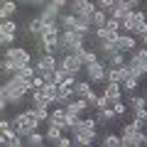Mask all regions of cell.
Returning <instances> with one entry per match:
<instances>
[{"mask_svg": "<svg viewBox=\"0 0 147 147\" xmlns=\"http://www.w3.org/2000/svg\"><path fill=\"white\" fill-rule=\"evenodd\" d=\"M0 32H7V34H17V22L12 17L7 20H0Z\"/></svg>", "mask_w": 147, "mask_h": 147, "instance_id": "obj_28", "label": "cell"}, {"mask_svg": "<svg viewBox=\"0 0 147 147\" xmlns=\"http://www.w3.org/2000/svg\"><path fill=\"white\" fill-rule=\"evenodd\" d=\"M105 20H108V15H105L103 10H98V7H96V12L91 15V27H93V30H96V27H103Z\"/></svg>", "mask_w": 147, "mask_h": 147, "instance_id": "obj_27", "label": "cell"}, {"mask_svg": "<svg viewBox=\"0 0 147 147\" xmlns=\"http://www.w3.org/2000/svg\"><path fill=\"white\" fill-rule=\"evenodd\" d=\"M34 64H22V66H17V71L12 74V76H17V79H25V81H32V76H34Z\"/></svg>", "mask_w": 147, "mask_h": 147, "instance_id": "obj_20", "label": "cell"}, {"mask_svg": "<svg viewBox=\"0 0 147 147\" xmlns=\"http://www.w3.org/2000/svg\"><path fill=\"white\" fill-rule=\"evenodd\" d=\"M110 108L115 110V115H118V118H123V115H125V113H127V103H125V100H123V98L113 100V103H110Z\"/></svg>", "mask_w": 147, "mask_h": 147, "instance_id": "obj_33", "label": "cell"}, {"mask_svg": "<svg viewBox=\"0 0 147 147\" xmlns=\"http://www.w3.org/2000/svg\"><path fill=\"white\" fill-rule=\"evenodd\" d=\"M44 3H47V0H30V5H32V7H42Z\"/></svg>", "mask_w": 147, "mask_h": 147, "instance_id": "obj_40", "label": "cell"}, {"mask_svg": "<svg viewBox=\"0 0 147 147\" xmlns=\"http://www.w3.org/2000/svg\"><path fill=\"white\" fill-rule=\"evenodd\" d=\"M15 12H17L15 0H3V3H0V20H7V17H12Z\"/></svg>", "mask_w": 147, "mask_h": 147, "instance_id": "obj_18", "label": "cell"}, {"mask_svg": "<svg viewBox=\"0 0 147 147\" xmlns=\"http://www.w3.org/2000/svg\"><path fill=\"white\" fill-rule=\"evenodd\" d=\"M115 47H118V52L130 54V52H135V49H137V37L135 34H127V32H120L118 39H115Z\"/></svg>", "mask_w": 147, "mask_h": 147, "instance_id": "obj_6", "label": "cell"}, {"mask_svg": "<svg viewBox=\"0 0 147 147\" xmlns=\"http://www.w3.org/2000/svg\"><path fill=\"white\" fill-rule=\"evenodd\" d=\"M145 145H147V140H145Z\"/></svg>", "mask_w": 147, "mask_h": 147, "instance_id": "obj_47", "label": "cell"}, {"mask_svg": "<svg viewBox=\"0 0 147 147\" xmlns=\"http://www.w3.org/2000/svg\"><path fill=\"white\" fill-rule=\"evenodd\" d=\"M17 66H20L17 61H12V59L3 57V74H5V76H12V74L17 71Z\"/></svg>", "mask_w": 147, "mask_h": 147, "instance_id": "obj_32", "label": "cell"}, {"mask_svg": "<svg viewBox=\"0 0 147 147\" xmlns=\"http://www.w3.org/2000/svg\"><path fill=\"white\" fill-rule=\"evenodd\" d=\"M64 135V130L59 125H47V132H44V137H47V142L49 145H57V140Z\"/></svg>", "mask_w": 147, "mask_h": 147, "instance_id": "obj_21", "label": "cell"}, {"mask_svg": "<svg viewBox=\"0 0 147 147\" xmlns=\"http://www.w3.org/2000/svg\"><path fill=\"white\" fill-rule=\"evenodd\" d=\"M93 12H96V3H93V0H88V3H86V5L76 12V17H81V20H88V22H91V15H93Z\"/></svg>", "mask_w": 147, "mask_h": 147, "instance_id": "obj_25", "label": "cell"}, {"mask_svg": "<svg viewBox=\"0 0 147 147\" xmlns=\"http://www.w3.org/2000/svg\"><path fill=\"white\" fill-rule=\"evenodd\" d=\"M125 59H127V54H123V52H113L108 59H105V66H125Z\"/></svg>", "mask_w": 147, "mask_h": 147, "instance_id": "obj_22", "label": "cell"}, {"mask_svg": "<svg viewBox=\"0 0 147 147\" xmlns=\"http://www.w3.org/2000/svg\"><path fill=\"white\" fill-rule=\"evenodd\" d=\"M132 113V120L140 123L142 130H147V108H137V110H130Z\"/></svg>", "mask_w": 147, "mask_h": 147, "instance_id": "obj_26", "label": "cell"}, {"mask_svg": "<svg viewBox=\"0 0 147 147\" xmlns=\"http://www.w3.org/2000/svg\"><path fill=\"white\" fill-rule=\"evenodd\" d=\"M12 130L17 132V135L22 137V140H25L27 135H30L32 130H37V127L42 125V123L37 120V113H34V108H30V110H20V113H17L15 118H12Z\"/></svg>", "mask_w": 147, "mask_h": 147, "instance_id": "obj_2", "label": "cell"}, {"mask_svg": "<svg viewBox=\"0 0 147 147\" xmlns=\"http://www.w3.org/2000/svg\"><path fill=\"white\" fill-rule=\"evenodd\" d=\"M52 3H57L59 7H66V5H69V0H52Z\"/></svg>", "mask_w": 147, "mask_h": 147, "instance_id": "obj_42", "label": "cell"}, {"mask_svg": "<svg viewBox=\"0 0 147 147\" xmlns=\"http://www.w3.org/2000/svg\"><path fill=\"white\" fill-rule=\"evenodd\" d=\"M71 88H74V96H76V98H86V96L93 91V84H91L88 79H86V81H74Z\"/></svg>", "mask_w": 147, "mask_h": 147, "instance_id": "obj_16", "label": "cell"}, {"mask_svg": "<svg viewBox=\"0 0 147 147\" xmlns=\"http://www.w3.org/2000/svg\"><path fill=\"white\" fill-rule=\"evenodd\" d=\"M71 132H76V135H88L96 140V135H98V123H96V118H81L79 125L74 127Z\"/></svg>", "mask_w": 147, "mask_h": 147, "instance_id": "obj_4", "label": "cell"}, {"mask_svg": "<svg viewBox=\"0 0 147 147\" xmlns=\"http://www.w3.org/2000/svg\"><path fill=\"white\" fill-rule=\"evenodd\" d=\"M71 98H74V88H71L69 84H59V86H57V100H54V103L66 105Z\"/></svg>", "mask_w": 147, "mask_h": 147, "instance_id": "obj_15", "label": "cell"}, {"mask_svg": "<svg viewBox=\"0 0 147 147\" xmlns=\"http://www.w3.org/2000/svg\"><path fill=\"white\" fill-rule=\"evenodd\" d=\"M5 57L12 59V61H17L20 66L22 64H32V54H30V49H25V47H7Z\"/></svg>", "mask_w": 147, "mask_h": 147, "instance_id": "obj_7", "label": "cell"}, {"mask_svg": "<svg viewBox=\"0 0 147 147\" xmlns=\"http://www.w3.org/2000/svg\"><path fill=\"white\" fill-rule=\"evenodd\" d=\"M113 5H115V0H96V7H98V10H103L105 15H110Z\"/></svg>", "mask_w": 147, "mask_h": 147, "instance_id": "obj_35", "label": "cell"}, {"mask_svg": "<svg viewBox=\"0 0 147 147\" xmlns=\"http://www.w3.org/2000/svg\"><path fill=\"white\" fill-rule=\"evenodd\" d=\"M57 22H59V30H74V25H76V15H59L57 17Z\"/></svg>", "mask_w": 147, "mask_h": 147, "instance_id": "obj_23", "label": "cell"}, {"mask_svg": "<svg viewBox=\"0 0 147 147\" xmlns=\"http://www.w3.org/2000/svg\"><path fill=\"white\" fill-rule=\"evenodd\" d=\"M71 137H74V145L76 147H88V145H93V137H88V135H76V132H71Z\"/></svg>", "mask_w": 147, "mask_h": 147, "instance_id": "obj_31", "label": "cell"}, {"mask_svg": "<svg viewBox=\"0 0 147 147\" xmlns=\"http://www.w3.org/2000/svg\"><path fill=\"white\" fill-rule=\"evenodd\" d=\"M57 59L59 57H54V54H39V57H37V61H32L34 64V71L37 74H47V71H54V69H57Z\"/></svg>", "mask_w": 147, "mask_h": 147, "instance_id": "obj_5", "label": "cell"}, {"mask_svg": "<svg viewBox=\"0 0 147 147\" xmlns=\"http://www.w3.org/2000/svg\"><path fill=\"white\" fill-rule=\"evenodd\" d=\"M127 3H130L132 7H137V5H142V0H127Z\"/></svg>", "mask_w": 147, "mask_h": 147, "instance_id": "obj_43", "label": "cell"}, {"mask_svg": "<svg viewBox=\"0 0 147 147\" xmlns=\"http://www.w3.org/2000/svg\"><path fill=\"white\" fill-rule=\"evenodd\" d=\"M145 5H147V0H145Z\"/></svg>", "mask_w": 147, "mask_h": 147, "instance_id": "obj_46", "label": "cell"}, {"mask_svg": "<svg viewBox=\"0 0 147 147\" xmlns=\"http://www.w3.org/2000/svg\"><path fill=\"white\" fill-rule=\"evenodd\" d=\"M0 71H3V57H0Z\"/></svg>", "mask_w": 147, "mask_h": 147, "instance_id": "obj_45", "label": "cell"}, {"mask_svg": "<svg viewBox=\"0 0 147 147\" xmlns=\"http://www.w3.org/2000/svg\"><path fill=\"white\" fill-rule=\"evenodd\" d=\"M137 108H147L145 96H135V93H130V98H127V110H137Z\"/></svg>", "mask_w": 147, "mask_h": 147, "instance_id": "obj_24", "label": "cell"}, {"mask_svg": "<svg viewBox=\"0 0 147 147\" xmlns=\"http://www.w3.org/2000/svg\"><path fill=\"white\" fill-rule=\"evenodd\" d=\"M145 32H147V20H140V22L135 25V30H132V34L140 37V34H145Z\"/></svg>", "mask_w": 147, "mask_h": 147, "instance_id": "obj_38", "label": "cell"}, {"mask_svg": "<svg viewBox=\"0 0 147 147\" xmlns=\"http://www.w3.org/2000/svg\"><path fill=\"white\" fill-rule=\"evenodd\" d=\"M0 86H3V93L7 98V105H20L22 98L30 93V81L17 79V76H7Z\"/></svg>", "mask_w": 147, "mask_h": 147, "instance_id": "obj_1", "label": "cell"}, {"mask_svg": "<svg viewBox=\"0 0 147 147\" xmlns=\"http://www.w3.org/2000/svg\"><path fill=\"white\" fill-rule=\"evenodd\" d=\"M96 123H98V127H103V125H110V123L115 120V110L110 108V105H105V108H96Z\"/></svg>", "mask_w": 147, "mask_h": 147, "instance_id": "obj_8", "label": "cell"}, {"mask_svg": "<svg viewBox=\"0 0 147 147\" xmlns=\"http://www.w3.org/2000/svg\"><path fill=\"white\" fill-rule=\"evenodd\" d=\"M47 125H59V127L64 130V125H66V105H59V108L49 110Z\"/></svg>", "mask_w": 147, "mask_h": 147, "instance_id": "obj_9", "label": "cell"}, {"mask_svg": "<svg viewBox=\"0 0 147 147\" xmlns=\"http://www.w3.org/2000/svg\"><path fill=\"white\" fill-rule=\"evenodd\" d=\"M103 96L108 98V103H113V100L123 98V88H120V84H115V81H105V84H103Z\"/></svg>", "mask_w": 147, "mask_h": 147, "instance_id": "obj_12", "label": "cell"}, {"mask_svg": "<svg viewBox=\"0 0 147 147\" xmlns=\"http://www.w3.org/2000/svg\"><path fill=\"white\" fill-rule=\"evenodd\" d=\"M66 110L74 113V115H84L86 110H88V103H86V98H76V96H74V98L66 103Z\"/></svg>", "mask_w": 147, "mask_h": 147, "instance_id": "obj_14", "label": "cell"}, {"mask_svg": "<svg viewBox=\"0 0 147 147\" xmlns=\"http://www.w3.org/2000/svg\"><path fill=\"white\" fill-rule=\"evenodd\" d=\"M12 44H15V34L0 32V47H3V49H7V47H12Z\"/></svg>", "mask_w": 147, "mask_h": 147, "instance_id": "obj_36", "label": "cell"}, {"mask_svg": "<svg viewBox=\"0 0 147 147\" xmlns=\"http://www.w3.org/2000/svg\"><path fill=\"white\" fill-rule=\"evenodd\" d=\"M25 145L27 147H42V145H47V137H44L42 132H39V127H37V130H32L30 135L25 137Z\"/></svg>", "mask_w": 147, "mask_h": 147, "instance_id": "obj_17", "label": "cell"}, {"mask_svg": "<svg viewBox=\"0 0 147 147\" xmlns=\"http://www.w3.org/2000/svg\"><path fill=\"white\" fill-rule=\"evenodd\" d=\"M137 39H140V44H142V47L147 49V32H145V34H140V37H137Z\"/></svg>", "mask_w": 147, "mask_h": 147, "instance_id": "obj_41", "label": "cell"}, {"mask_svg": "<svg viewBox=\"0 0 147 147\" xmlns=\"http://www.w3.org/2000/svg\"><path fill=\"white\" fill-rule=\"evenodd\" d=\"M125 69H127V71H130V74H135L137 79H145V76H147V69L142 66V64L137 61V59L132 57V54H130V57L125 59Z\"/></svg>", "mask_w": 147, "mask_h": 147, "instance_id": "obj_13", "label": "cell"}, {"mask_svg": "<svg viewBox=\"0 0 147 147\" xmlns=\"http://www.w3.org/2000/svg\"><path fill=\"white\" fill-rule=\"evenodd\" d=\"M27 32L37 39V37H39V32H42V20H39V17H32L30 25H27Z\"/></svg>", "mask_w": 147, "mask_h": 147, "instance_id": "obj_29", "label": "cell"}, {"mask_svg": "<svg viewBox=\"0 0 147 147\" xmlns=\"http://www.w3.org/2000/svg\"><path fill=\"white\" fill-rule=\"evenodd\" d=\"M34 113H37V120H39V123H47V118H49V108H34Z\"/></svg>", "mask_w": 147, "mask_h": 147, "instance_id": "obj_39", "label": "cell"}, {"mask_svg": "<svg viewBox=\"0 0 147 147\" xmlns=\"http://www.w3.org/2000/svg\"><path fill=\"white\" fill-rule=\"evenodd\" d=\"M100 145L103 147H120V135H118V132H108Z\"/></svg>", "mask_w": 147, "mask_h": 147, "instance_id": "obj_30", "label": "cell"}, {"mask_svg": "<svg viewBox=\"0 0 147 147\" xmlns=\"http://www.w3.org/2000/svg\"><path fill=\"white\" fill-rule=\"evenodd\" d=\"M3 142H5V137H3V130H0V147H3Z\"/></svg>", "mask_w": 147, "mask_h": 147, "instance_id": "obj_44", "label": "cell"}, {"mask_svg": "<svg viewBox=\"0 0 147 147\" xmlns=\"http://www.w3.org/2000/svg\"><path fill=\"white\" fill-rule=\"evenodd\" d=\"M39 91H42V93L47 96V98L52 100V103H54V100H57V84H52V81H49V84H44V86H42V88H39Z\"/></svg>", "mask_w": 147, "mask_h": 147, "instance_id": "obj_34", "label": "cell"}, {"mask_svg": "<svg viewBox=\"0 0 147 147\" xmlns=\"http://www.w3.org/2000/svg\"><path fill=\"white\" fill-rule=\"evenodd\" d=\"M30 93H32V108H49V105H52V100H49L42 91H30Z\"/></svg>", "mask_w": 147, "mask_h": 147, "instance_id": "obj_19", "label": "cell"}, {"mask_svg": "<svg viewBox=\"0 0 147 147\" xmlns=\"http://www.w3.org/2000/svg\"><path fill=\"white\" fill-rule=\"evenodd\" d=\"M140 81H142V79H137L135 74H130V71H127L125 76L120 79V88H123V93H127V96H130V93H135V88H140Z\"/></svg>", "mask_w": 147, "mask_h": 147, "instance_id": "obj_11", "label": "cell"}, {"mask_svg": "<svg viewBox=\"0 0 147 147\" xmlns=\"http://www.w3.org/2000/svg\"><path fill=\"white\" fill-rule=\"evenodd\" d=\"M0 3H3V0H0Z\"/></svg>", "mask_w": 147, "mask_h": 147, "instance_id": "obj_48", "label": "cell"}, {"mask_svg": "<svg viewBox=\"0 0 147 147\" xmlns=\"http://www.w3.org/2000/svg\"><path fill=\"white\" fill-rule=\"evenodd\" d=\"M130 54H132V57H135L137 61H140L142 66L147 69V49H145V47H140V49H135V52H130Z\"/></svg>", "mask_w": 147, "mask_h": 147, "instance_id": "obj_37", "label": "cell"}, {"mask_svg": "<svg viewBox=\"0 0 147 147\" xmlns=\"http://www.w3.org/2000/svg\"><path fill=\"white\" fill-rule=\"evenodd\" d=\"M84 74H86V79H88L91 84H105V61L98 59V61H93V64H86Z\"/></svg>", "mask_w": 147, "mask_h": 147, "instance_id": "obj_3", "label": "cell"}, {"mask_svg": "<svg viewBox=\"0 0 147 147\" xmlns=\"http://www.w3.org/2000/svg\"><path fill=\"white\" fill-rule=\"evenodd\" d=\"M59 12H61V7L57 5V3H52V0H47L42 7H39V20H57L59 17Z\"/></svg>", "mask_w": 147, "mask_h": 147, "instance_id": "obj_10", "label": "cell"}]
</instances>
